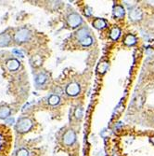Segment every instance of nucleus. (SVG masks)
Here are the masks:
<instances>
[{
	"label": "nucleus",
	"instance_id": "412c9836",
	"mask_svg": "<svg viewBox=\"0 0 154 156\" xmlns=\"http://www.w3.org/2000/svg\"><path fill=\"white\" fill-rule=\"evenodd\" d=\"M82 114H83V110H82V108H77L76 110H75V113H74L75 117H76V118H80V117L82 116Z\"/></svg>",
	"mask_w": 154,
	"mask_h": 156
},
{
	"label": "nucleus",
	"instance_id": "5701e85b",
	"mask_svg": "<svg viewBox=\"0 0 154 156\" xmlns=\"http://www.w3.org/2000/svg\"><path fill=\"white\" fill-rule=\"evenodd\" d=\"M13 123H14V119H13L12 117H10V118H8V119L6 120V123H10V124H12Z\"/></svg>",
	"mask_w": 154,
	"mask_h": 156
},
{
	"label": "nucleus",
	"instance_id": "f03ea898",
	"mask_svg": "<svg viewBox=\"0 0 154 156\" xmlns=\"http://www.w3.org/2000/svg\"><path fill=\"white\" fill-rule=\"evenodd\" d=\"M32 126H33V123L30 119L22 118L18 121V123L16 124V129H17L18 132L25 133L32 128Z\"/></svg>",
	"mask_w": 154,
	"mask_h": 156
},
{
	"label": "nucleus",
	"instance_id": "f257e3e1",
	"mask_svg": "<svg viewBox=\"0 0 154 156\" xmlns=\"http://www.w3.org/2000/svg\"><path fill=\"white\" fill-rule=\"evenodd\" d=\"M12 143V135L10 130L0 124V156H8Z\"/></svg>",
	"mask_w": 154,
	"mask_h": 156
},
{
	"label": "nucleus",
	"instance_id": "a211bd4d",
	"mask_svg": "<svg viewBox=\"0 0 154 156\" xmlns=\"http://www.w3.org/2000/svg\"><path fill=\"white\" fill-rule=\"evenodd\" d=\"M93 43V39H92L91 37H87L85 38H84L83 40H81V44L83 45L85 47H87V46H90V45Z\"/></svg>",
	"mask_w": 154,
	"mask_h": 156
},
{
	"label": "nucleus",
	"instance_id": "b1692460",
	"mask_svg": "<svg viewBox=\"0 0 154 156\" xmlns=\"http://www.w3.org/2000/svg\"><path fill=\"white\" fill-rule=\"evenodd\" d=\"M152 142H153V144H154V138H152Z\"/></svg>",
	"mask_w": 154,
	"mask_h": 156
},
{
	"label": "nucleus",
	"instance_id": "39448f33",
	"mask_svg": "<svg viewBox=\"0 0 154 156\" xmlns=\"http://www.w3.org/2000/svg\"><path fill=\"white\" fill-rule=\"evenodd\" d=\"M75 139H76V135H75L74 131H73V130L67 131V132H66L64 134V135H63V142L66 145L74 144V141H75Z\"/></svg>",
	"mask_w": 154,
	"mask_h": 156
},
{
	"label": "nucleus",
	"instance_id": "1a4fd4ad",
	"mask_svg": "<svg viewBox=\"0 0 154 156\" xmlns=\"http://www.w3.org/2000/svg\"><path fill=\"white\" fill-rule=\"evenodd\" d=\"M142 17V12L140 11V9H135L130 12V18L133 20V21H137V20L141 19Z\"/></svg>",
	"mask_w": 154,
	"mask_h": 156
},
{
	"label": "nucleus",
	"instance_id": "20e7f679",
	"mask_svg": "<svg viewBox=\"0 0 154 156\" xmlns=\"http://www.w3.org/2000/svg\"><path fill=\"white\" fill-rule=\"evenodd\" d=\"M80 92V86L78 83L76 82H71L70 83L67 88H66V93H67L71 96H75L79 94Z\"/></svg>",
	"mask_w": 154,
	"mask_h": 156
},
{
	"label": "nucleus",
	"instance_id": "7ed1b4c3",
	"mask_svg": "<svg viewBox=\"0 0 154 156\" xmlns=\"http://www.w3.org/2000/svg\"><path fill=\"white\" fill-rule=\"evenodd\" d=\"M31 36L30 31L26 28H22L20 29L19 31L15 34L14 39L17 43H22L24 41H27Z\"/></svg>",
	"mask_w": 154,
	"mask_h": 156
},
{
	"label": "nucleus",
	"instance_id": "aec40b11",
	"mask_svg": "<svg viewBox=\"0 0 154 156\" xmlns=\"http://www.w3.org/2000/svg\"><path fill=\"white\" fill-rule=\"evenodd\" d=\"M16 156H29V152L27 150L20 149L18 150V152L16 153Z\"/></svg>",
	"mask_w": 154,
	"mask_h": 156
},
{
	"label": "nucleus",
	"instance_id": "4468645a",
	"mask_svg": "<svg viewBox=\"0 0 154 156\" xmlns=\"http://www.w3.org/2000/svg\"><path fill=\"white\" fill-rule=\"evenodd\" d=\"M87 33H88V32H87V29L86 28H81L79 31L77 32L76 36H77V38H78L80 40H83L84 38L88 37V34H87Z\"/></svg>",
	"mask_w": 154,
	"mask_h": 156
},
{
	"label": "nucleus",
	"instance_id": "f3484780",
	"mask_svg": "<svg viewBox=\"0 0 154 156\" xmlns=\"http://www.w3.org/2000/svg\"><path fill=\"white\" fill-rule=\"evenodd\" d=\"M59 102H60V97L58 96V95H55V94L51 95V96L49 97V99H48V103L50 105H52V106H55V105L59 104Z\"/></svg>",
	"mask_w": 154,
	"mask_h": 156
},
{
	"label": "nucleus",
	"instance_id": "2eb2a0df",
	"mask_svg": "<svg viewBox=\"0 0 154 156\" xmlns=\"http://www.w3.org/2000/svg\"><path fill=\"white\" fill-rule=\"evenodd\" d=\"M136 42V38H135V36H133V35H128L125 39V43L128 45V46H132V45H134Z\"/></svg>",
	"mask_w": 154,
	"mask_h": 156
},
{
	"label": "nucleus",
	"instance_id": "6ab92c4d",
	"mask_svg": "<svg viewBox=\"0 0 154 156\" xmlns=\"http://www.w3.org/2000/svg\"><path fill=\"white\" fill-rule=\"evenodd\" d=\"M46 76L44 74H40V75H38L37 76V78H36V83H38V84H42V83H44L45 82H46Z\"/></svg>",
	"mask_w": 154,
	"mask_h": 156
},
{
	"label": "nucleus",
	"instance_id": "9b49d317",
	"mask_svg": "<svg viewBox=\"0 0 154 156\" xmlns=\"http://www.w3.org/2000/svg\"><path fill=\"white\" fill-rule=\"evenodd\" d=\"M10 115V108L8 107H0V119H6Z\"/></svg>",
	"mask_w": 154,
	"mask_h": 156
},
{
	"label": "nucleus",
	"instance_id": "9d476101",
	"mask_svg": "<svg viewBox=\"0 0 154 156\" xmlns=\"http://www.w3.org/2000/svg\"><path fill=\"white\" fill-rule=\"evenodd\" d=\"M113 14L117 18H121L125 15V9L122 6H116L113 9Z\"/></svg>",
	"mask_w": 154,
	"mask_h": 156
},
{
	"label": "nucleus",
	"instance_id": "dca6fc26",
	"mask_svg": "<svg viewBox=\"0 0 154 156\" xmlns=\"http://www.w3.org/2000/svg\"><path fill=\"white\" fill-rule=\"evenodd\" d=\"M108 67H109V64H108L107 62H102L97 65V71H99V73H104L107 70Z\"/></svg>",
	"mask_w": 154,
	"mask_h": 156
},
{
	"label": "nucleus",
	"instance_id": "6e6552de",
	"mask_svg": "<svg viewBox=\"0 0 154 156\" xmlns=\"http://www.w3.org/2000/svg\"><path fill=\"white\" fill-rule=\"evenodd\" d=\"M10 41V36L8 34H1L0 35V47L8 46Z\"/></svg>",
	"mask_w": 154,
	"mask_h": 156
},
{
	"label": "nucleus",
	"instance_id": "ddd939ff",
	"mask_svg": "<svg viewBox=\"0 0 154 156\" xmlns=\"http://www.w3.org/2000/svg\"><path fill=\"white\" fill-rule=\"evenodd\" d=\"M120 34H121V31H120V29L118 28V27H114V28H112V30L111 31V38L112 40H117L118 38H119L120 37Z\"/></svg>",
	"mask_w": 154,
	"mask_h": 156
},
{
	"label": "nucleus",
	"instance_id": "f8f14e48",
	"mask_svg": "<svg viewBox=\"0 0 154 156\" xmlns=\"http://www.w3.org/2000/svg\"><path fill=\"white\" fill-rule=\"evenodd\" d=\"M93 26L97 28V29H102L106 26V22L103 19H97L93 22Z\"/></svg>",
	"mask_w": 154,
	"mask_h": 156
},
{
	"label": "nucleus",
	"instance_id": "0eeeda50",
	"mask_svg": "<svg viewBox=\"0 0 154 156\" xmlns=\"http://www.w3.org/2000/svg\"><path fill=\"white\" fill-rule=\"evenodd\" d=\"M7 67L11 71H15L20 67V62L16 59H10L7 62Z\"/></svg>",
	"mask_w": 154,
	"mask_h": 156
},
{
	"label": "nucleus",
	"instance_id": "4be33fe9",
	"mask_svg": "<svg viewBox=\"0 0 154 156\" xmlns=\"http://www.w3.org/2000/svg\"><path fill=\"white\" fill-rule=\"evenodd\" d=\"M13 53H14V54H17V55H19V56H20V57H23V54H22V52H20V51H18V50H13Z\"/></svg>",
	"mask_w": 154,
	"mask_h": 156
},
{
	"label": "nucleus",
	"instance_id": "423d86ee",
	"mask_svg": "<svg viewBox=\"0 0 154 156\" xmlns=\"http://www.w3.org/2000/svg\"><path fill=\"white\" fill-rule=\"evenodd\" d=\"M68 23L70 24V26H71V27H77V26L81 24L82 19H81V17L79 16L78 14L73 13V14H71L70 16L68 17Z\"/></svg>",
	"mask_w": 154,
	"mask_h": 156
}]
</instances>
